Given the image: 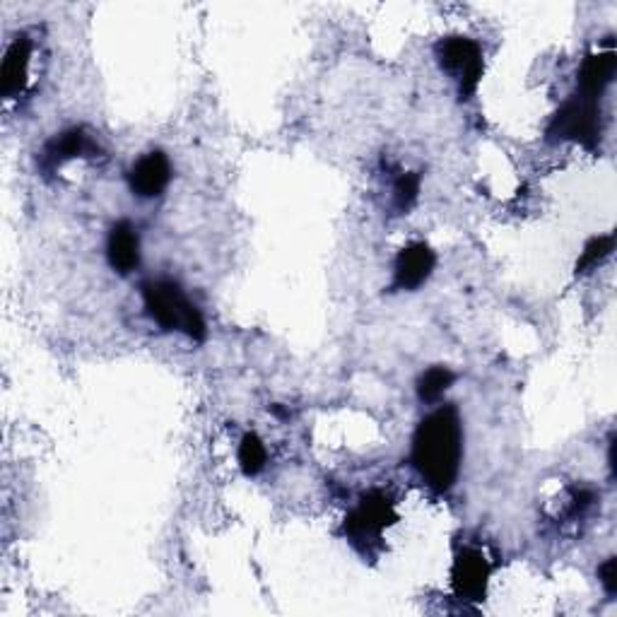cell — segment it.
Here are the masks:
<instances>
[{"instance_id": "2", "label": "cell", "mask_w": 617, "mask_h": 617, "mask_svg": "<svg viewBox=\"0 0 617 617\" xmlns=\"http://www.w3.org/2000/svg\"><path fill=\"white\" fill-rule=\"evenodd\" d=\"M142 302L154 324L164 330H179L193 343H203L207 336V326L198 306L189 302V297L181 292L176 282L169 280H150L142 285Z\"/></svg>"}, {"instance_id": "6", "label": "cell", "mask_w": 617, "mask_h": 617, "mask_svg": "<svg viewBox=\"0 0 617 617\" xmlns=\"http://www.w3.org/2000/svg\"><path fill=\"white\" fill-rule=\"evenodd\" d=\"M492 559L478 545H463L451 565V589L461 601H482L488 593Z\"/></svg>"}, {"instance_id": "12", "label": "cell", "mask_w": 617, "mask_h": 617, "mask_svg": "<svg viewBox=\"0 0 617 617\" xmlns=\"http://www.w3.org/2000/svg\"><path fill=\"white\" fill-rule=\"evenodd\" d=\"M617 71V56L615 49H605V51H593L589 53L587 59L581 61L579 73H577V90L583 95L591 97H603L605 87L613 83Z\"/></svg>"}, {"instance_id": "17", "label": "cell", "mask_w": 617, "mask_h": 617, "mask_svg": "<svg viewBox=\"0 0 617 617\" xmlns=\"http://www.w3.org/2000/svg\"><path fill=\"white\" fill-rule=\"evenodd\" d=\"M599 579L603 583L605 593H608V596H615L617 593V559L615 557H608L599 567Z\"/></svg>"}, {"instance_id": "4", "label": "cell", "mask_w": 617, "mask_h": 617, "mask_svg": "<svg viewBox=\"0 0 617 617\" xmlns=\"http://www.w3.org/2000/svg\"><path fill=\"white\" fill-rule=\"evenodd\" d=\"M435 56L439 68L449 73L451 80L456 83L458 97L463 102H468L476 95L484 71L482 49L478 47V41L468 37H446L435 47Z\"/></svg>"}, {"instance_id": "3", "label": "cell", "mask_w": 617, "mask_h": 617, "mask_svg": "<svg viewBox=\"0 0 617 617\" xmlns=\"http://www.w3.org/2000/svg\"><path fill=\"white\" fill-rule=\"evenodd\" d=\"M603 136V118H601V99L575 92L565 104L557 109V114L550 118L547 138L553 142H577L587 150H599Z\"/></svg>"}, {"instance_id": "5", "label": "cell", "mask_w": 617, "mask_h": 617, "mask_svg": "<svg viewBox=\"0 0 617 617\" xmlns=\"http://www.w3.org/2000/svg\"><path fill=\"white\" fill-rule=\"evenodd\" d=\"M399 521L393 502L383 492L374 490L357 502L355 509L348 514L343 531L350 538V543L360 547L362 553H369L374 545H379L383 531Z\"/></svg>"}, {"instance_id": "16", "label": "cell", "mask_w": 617, "mask_h": 617, "mask_svg": "<svg viewBox=\"0 0 617 617\" xmlns=\"http://www.w3.org/2000/svg\"><path fill=\"white\" fill-rule=\"evenodd\" d=\"M420 196V174L403 172L399 179L393 181V205L399 213H407L417 203Z\"/></svg>"}, {"instance_id": "8", "label": "cell", "mask_w": 617, "mask_h": 617, "mask_svg": "<svg viewBox=\"0 0 617 617\" xmlns=\"http://www.w3.org/2000/svg\"><path fill=\"white\" fill-rule=\"evenodd\" d=\"M172 179V164L167 154L152 150L128 169V186L130 191L140 198H158L164 193Z\"/></svg>"}, {"instance_id": "14", "label": "cell", "mask_w": 617, "mask_h": 617, "mask_svg": "<svg viewBox=\"0 0 617 617\" xmlns=\"http://www.w3.org/2000/svg\"><path fill=\"white\" fill-rule=\"evenodd\" d=\"M456 381V374L449 367H432L427 369L420 379H417V395L425 403H435L451 389V383Z\"/></svg>"}, {"instance_id": "7", "label": "cell", "mask_w": 617, "mask_h": 617, "mask_svg": "<svg viewBox=\"0 0 617 617\" xmlns=\"http://www.w3.org/2000/svg\"><path fill=\"white\" fill-rule=\"evenodd\" d=\"M437 266L435 251L429 249L425 241H415V244L399 251L393 263V292H415L417 288L429 280Z\"/></svg>"}, {"instance_id": "1", "label": "cell", "mask_w": 617, "mask_h": 617, "mask_svg": "<svg viewBox=\"0 0 617 617\" xmlns=\"http://www.w3.org/2000/svg\"><path fill=\"white\" fill-rule=\"evenodd\" d=\"M463 461V425L454 405H442L417 425L411 463L429 488L449 492L454 488Z\"/></svg>"}, {"instance_id": "13", "label": "cell", "mask_w": 617, "mask_h": 617, "mask_svg": "<svg viewBox=\"0 0 617 617\" xmlns=\"http://www.w3.org/2000/svg\"><path fill=\"white\" fill-rule=\"evenodd\" d=\"M237 456H239V468L244 470V476L253 478V476H259L263 468H266L268 451H266V444L261 442L259 435L247 432L244 437H241Z\"/></svg>"}, {"instance_id": "9", "label": "cell", "mask_w": 617, "mask_h": 617, "mask_svg": "<svg viewBox=\"0 0 617 617\" xmlns=\"http://www.w3.org/2000/svg\"><path fill=\"white\" fill-rule=\"evenodd\" d=\"M92 150H95V142L90 136L85 134V128H68L43 146L39 167L43 172H56L61 164L75 160V158H83L85 152H92Z\"/></svg>"}, {"instance_id": "11", "label": "cell", "mask_w": 617, "mask_h": 617, "mask_svg": "<svg viewBox=\"0 0 617 617\" xmlns=\"http://www.w3.org/2000/svg\"><path fill=\"white\" fill-rule=\"evenodd\" d=\"M106 259L112 263V268L121 275L134 273L140 266V239L136 227L121 219L109 231L106 239Z\"/></svg>"}, {"instance_id": "10", "label": "cell", "mask_w": 617, "mask_h": 617, "mask_svg": "<svg viewBox=\"0 0 617 617\" xmlns=\"http://www.w3.org/2000/svg\"><path fill=\"white\" fill-rule=\"evenodd\" d=\"M29 61H32V41L27 35H20L10 41L3 65H0V90H3V97L13 99L15 95L25 90Z\"/></svg>"}, {"instance_id": "15", "label": "cell", "mask_w": 617, "mask_h": 617, "mask_svg": "<svg viewBox=\"0 0 617 617\" xmlns=\"http://www.w3.org/2000/svg\"><path fill=\"white\" fill-rule=\"evenodd\" d=\"M615 249V235H601L593 237L587 247H583L581 256L577 261V275H587L593 268H599L601 263L610 256Z\"/></svg>"}]
</instances>
